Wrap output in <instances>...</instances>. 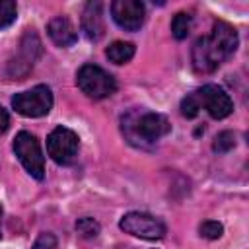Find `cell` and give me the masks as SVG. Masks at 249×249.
Wrapping results in <instances>:
<instances>
[{"mask_svg":"<svg viewBox=\"0 0 249 249\" xmlns=\"http://www.w3.org/2000/svg\"><path fill=\"white\" fill-rule=\"evenodd\" d=\"M0 222H2V204H0ZM0 237H2V233H0Z\"/></svg>","mask_w":249,"mask_h":249,"instance_id":"cell-22","label":"cell"},{"mask_svg":"<svg viewBox=\"0 0 249 249\" xmlns=\"http://www.w3.org/2000/svg\"><path fill=\"white\" fill-rule=\"evenodd\" d=\"M121 130L132 146L152 148L160 138H163L171 130V124L161 113L130 109L121 117Z\"/></svg>","mask_w":249,"mask_h":249,"instance_id":"cell-2","label":"cell"},{"mask_svg":"<svg viewBox=\"0 0 249 249\" xmlns=\"http://www.w3.org/2000/svg\"><path fill=\"white\" fill-rule=\"evenodd\" d=\"M191 27H193V16L189 12H177L171 19V33L177 41H183L187 39V35L191 33Z\"/></svg>","mask_w":249,"mask_h":249,"instance_id":"cell-14","label":"cell"},{"mask_svg":"<svg viewBox=\"0 0 249 249\" xmlns=\"http://www.w3.org/2000/svg\"><path fill=\"white\" fill-rule=\"evenodd\" d=\"M134 53H136V47L132 43H126V41H115L105 51L107 58L113 64H126L134 56Z\"/></svg>","mask_w":249,"mask_h":249,"instance_id":"cell-13","label":"cell"},{"mask_svg":"<svg viewBox=\"0 0 249 249\" xmlns=\"http://www.w3.org/2000/svg\"><path fill=\"white\" fill-rule=\"evenodd\" d=\"M39 56H41V41L33 29H25L16 56L8 62V76L12 80H23L31 72Z\"/></svg>","mask_w":249,"mask_h":249,"instance_id":"cell-6","label":"cell"},{"mask_svg":"<svg viewBox=\"0 0 249 249\" xmlns=\"http://www.w3.org/2000/svg\"><path fill=\"white\" fill-rule=\"evenodd\" d=\"M8 126H10V115H8V111L0 105V134H4V132L8 130Z\"/></svg>","mask_w":249,"mask_h":249,"instance_id":"cell-21","label":"cell"},{"mask_svg":"<svg viewBox=\"0 0 249 249\" xmlns=\"http://www.w3.org/2000/svg\"><path fill=\"white\" fill-rule=\"evenodd\" d=\"M200 109L204 107L212 119H226L233 111V101L231 97L216 84H206L195 91Z\"/></svg>","mask_w":249,"mask_h":249,"instance_id":"cell-9","label":"cell"},{"mask_svg":"<svg viewBox=\"0 0 249 249\" xmlns=\"http://www.w3.org/2000/svg\"><path fill=\"white\" fill-rule=\"evenodd\" d=\"M14 154L18 156V160L21 161V165L25 167V171L41 181L45 177V156L41 152V144L39 140L27 132V130H21L16 134L14 138Z\"/></svg>","mask_w":249,"mask_h":249,"instance_id":"cell-4","label":"cell"},{"mask_svg":"<svg viewBox=\"0 0 249 249\" xmlns=\"http://www.w3.org/2000/svg\"><path fill=\"white\" fill-rule=\"evenodd\" d=\"M76 231H78L84 239H95V237L99 235V231H101V226H99L97 220L86 216V218H80V220L76 222Z\"/></svg>","mask_w":249,"mask_h":249,"instance_id":"cell-15","label":"cell"},{"mask_svg":"<svg viewBox=\"0 0 249 249\" xmlns=\"http://www.w3.org/2000/svg\"><path fill=\"white\" fill-rule=\"evenodd\" d=\"M82 31L89 41H99L105 35V19L101 2H88L82 12Z\"/></svg>","mask_w":249,"mask_h":249,"instance_id":"cell-11","label":"cell"},{"mask_svg":"<svg viewBox=\"0 0 249 249\" xmlns=\"http://www.w3.org/2000/svg\"><path fill=\"white\" fill-rule=\"evenodd\" d=\"M179 109H181V115H183V117H187V119H195V117L198 115L200 105H198V99H196L195 91H193V93H189V95H185V97L181 99Z\"/></svg>","mask_w":249,"mask_h":249,"instance_id":"cell-19","label":"cell"},{"mask_svg":"<svg viewBox=\"0 0 249 249\" xmlns=\"http://www.w3.org/2000/svg\"><path fill=\"white\" fill-rule=\"evenodd\" d=\"M78 88L91 99H105L117 91L115 78L97 64H84L76 74Z\"/></svg>","mask_w":249,"mask_h":249,"instance_id":"cell-3","label":"cell"},{"mask_svg":"<svg viewBox=\"0 0 249 249\" xmlns=\"http://www.w3.org/2000/svg\"><path fill=\"white\" fill-rule=\"evenodd\" d=\"M18 18V4L14 0H0V29L12 25Z\"/></svg>","mask_w":249,"mask_h":249,"instance_id":"cell-16","label":"cell"},{"mask_svg":"<svg viewBox=\"0 0 249 249\" xmlns=\"http://www.w3.org/2000/svg\"><path fill=\"white\" fill-rule=\"evenodd\" d=\"M119 228L124 233H130L140 239H161L167 231L165 224L160 218L146 212H126L121 218Z\"/></svg>","mask_w":249,"mask_h":249,"instance_id":"cell-8","label":"cell"},{"mask_svg":"<svg viewBox=\"0 0 249 249\" xmlns=\"http://www.w3.org/2000/svg\"><path fill=\"white\" fill-rule=\"evenodd\" d=\"M239 37L233 25L228 21H214L210 35L198 37L191 51L193 68L200 74L214 72L222 62H226L237 51Z\"/></svg>","mask_w":249,"mask_h":249,"instance_id":"cell-1","label":"cell"},{"mask_svg":"<svg viewBox=\"0 0 249 249\" xmlns=\"http://www.w3.org/2000/svg\"><path fill=\"white\" fill-rule=\"evenodd\" d=\"M111 16L124 31H138L146 19V8L140 0H115L111 2Z\"/></svg>","mask_w":249,"mask_h":249,"instance_id":"cell-10","label":"cell"},{"mask_svg":"<svg viewBox=\"0 0 249 249\" xmlns=\"http://www.w3.org/2000/svg\"><path fill=\"white\" fill-rule=\"evenodd\" d=\"M198 233H200V237L212 241V239L222 237V233H224V226H222L220 222H216V220H204V222L198 226Z\"/></svg>","mask_w":249,"mask_h":249,"instance_id":"cell-18","label":"cell"},{"mask_svg":"<svg viewBox=\"0 0 249 249\" xmlns=\"http://www.w3.org/2000/svg\"><path fill=\"white\" fill-rule=\"evenodd\" d=\"M31 249H58V241H56L54 233L43 231V233H39V237L35 239V243L31 245Z\"/></svg>","mask_w":249,"mask_h":249,"instance_id":"cell-20","label":"cell"},{"mask_svg":"<svg viewBox=\"0 0 249 249\" xmlns=\"http://www.w3.org/2000/svg\"><path fill=\"white\" fill-rule=\"evenodd\" d=\"M78 148H80V138L72 128L56 126L47 136V154L58 165L74 163V160L78 156Z\"/></svg>","mask_w":249,"mask_h":249,"instance_id":"cell-7","label":"cell"},{"mask_svg":"<svg viewBox=\"0 0 249 249\" xmlns=\"http://www.w3.org/2000/svg\"><path fill=\"white\" fill-rule=\"evenodd\" d=\"M47 33L53 39V43L56 47H72L78 41V33L76 27L72 25V21L66 16H54L49 23H47Z\"/></svg>","mask_w":249,"mask_h":249,"instance_id":"cell-12","label":"cell"},{"mask_svg":"<svg viewBox=\"0 0 249 249\" xmlns=\"http://www.w3.org/2000/svg\"><path fill=\"white\" fill-rule=\"evenodd\" d=\"M233 146H235V134H233L231 130H222V132L214 138V142H212V150H214L216 154H226V152H230Z\"/></svg>","mask_w":249,"mask_h":249,"instance_id":"cell-17","label":"cell"},{"mask_svg":"<svg viewBox=\"0 0 249 249\" xmlns=\"http://www.w3.org/2000/svg\"><path fill=\"white\" fill-rule=\"evenodd\" d=\"M12 107L16 109V113L29 119L45 117L53 109V91L49 86L39 84L27 91L16 93L12 97Z\"/></svg>","mask_w":249,"mask_h":249,"instance_id":"cell-5","label":"cell"}]
</instances>
